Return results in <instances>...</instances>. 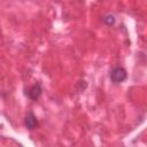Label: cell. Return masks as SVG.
Wrapping results in <instances>:
<instances>
[{"label":"cell","instance_id":"1","mask_svg":"<svg viewBox=\"0 0 147 147\" xmlns=\"http://www.w3.org/2000/svg\"><path fill=\"white\" fill-rule=\"evenodd\" d=\"M110 78H111V80H113L114 83H116V84L122 83L123 80L126 79V71H125V69L122 68V67H116V68H114V69L111 70V72H110Z\"/></svg>","mask_w":147,"mask_h":147},{"label":"cell","instance_id":"2","mask_svg":"<svg viewBox=\"0 0 147 147\" xmlns=\"http://www.w3.org/2000/svg\"><path fill=\"white\" fill-rule=\"evenodd\" d=\"M37 124H38V122H37L36 116L33 115V113L30 111L26 115V117H25V125H26V127L30 129V130H33L37 126Z\"/></svg>","mask_w":147,"mask_h":147},{"label":"cell","instance_id":"3","mask_svg":"<svg viewBox=\"0 0 147 147\" xmlns=\"http://www.w3.org/2000/svg\"><path fill=\"white\" fill-rule=\"evenodd\" d=\"M29 96L32 99V100H36V99H38L39 98V95L41 94V87H40V85L39 84H36V85H33L31 88H30V91H29Z\"/></svg>","mask_w":147,"mask_h":147}]
</instances>
